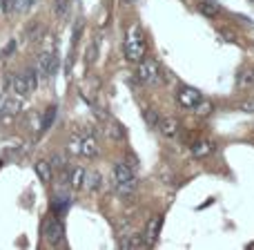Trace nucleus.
<instances>
[{
    "label": "nucleus",
    "mask_w": 254,
    "mask_h": 250,
    "mask_svg": "<svg viewBox=\"0 0 254 250\" xmlns=\"http://www.w3.org/2000/svg\"><path fill=\"white\" fill-rule=\"evenodd\" d=\"M145 38H143V31L140 27H131L127 31V38H125V58L131 63H140L145 58Z\"/></svg>",
    "instance_id": "1"
},
{
    "label": "nucleus",
    "mask_w": 254,
    "mask_h": 250,
    "mask_svg": "<svg viewBox=\"0 0 254 250\" xmlns=\"http://www.w3.org/2000/svg\"><path fill=\"white\" fill-rule=\"evenodd\" d=\"M114 188L123 197H129L136 190V176L127 163H116L114 166Z\"/></svg>",
    "instance_id": "2"
},
{
    "label": "nucleus",
    "mask_w": 254,
    "mask_h": 250,
    "mask_svg": "<svg viewBox=\"0 0 254 250\" xmlns=\"http://www.w3.org/2000/svg\"><path fill=\"white\" fill-rule=\"evenodd\" d=\"M158 79H161V67H158V63L152 61V58H143V61L138 63V70H136V81H140V83H145V85H152V83H156Z\"/></svg>",
    "instance_id": "3"
},
{
    "label": "nucleus",
    "mask_w": 254,
    "mask_h": 250,
    "mask_svg": "<svg viewBox=\"0 0 254 250\" xmlns=\"http://www.w3.org/2000/svg\"><path fill=\"white\" fill-rule=\"evenodd\" d=\"M43 235H45V239H47L52 246H61L65 230H63V224L56 219V217H47L45 224H43Z\"/></svg>",
    "instance_id": "4"
},
{
    "label": "nucleus",
    "mask_w": 254,
    "mask_h": 250,
    "mask_svg": "<svg viewBox=\"0 0 254 250\" xmlns=\"http://www.w3.org/2000/svg\"><path fill=\"white\" fill-rule=\"evenodd\" d=\"M78 154L87 159H94L98 154V141L94 136V132L83 130V134H78Z\"/></svg>",
    "instance_id": "5"
},
{
    "label": "nucleus",
    "mask_w": 254,
    "mask_h": 250,
    "mask_svg": "<svg viewBox=\"0 0 254 250\" xmlns=\"http://www.w3.org/2000/svg\"><path fill=\"white\" fill-rule=\"evenodd\" d=\"M176 101H179V105L185 107V110H194L196 103L203 101V96H201V92L194 87H181L179 94H176Z\"/></svg>",
    "instance_id": "6"
},
{
    "label": "nucleus",
    "mask_w": 254,
    "mask_h": 250,
    "mask_svg": "<svg viewBox=\"0 0 254 250\" xmlns=\"http://www.w3.org/2000/svg\"><path fill=\"white\" fill-rule=\"evenodd\" d=\"M38 67H40V74L43 76H54L58 70V61H56V54L54 52H40V61H38Z\"/></svg>",
    "instance_id": "7"
},
{
    "label": "nucleus",
    "mask_w": 254,
    "mask_h": 250,
    "mask_svg": "<svg viewBox=\"0 0 254 250\" xmlns=\"http://www.w3.org/2000/svg\"><path fill=\"white\" fill-rule=\"evenodd\" d=\"M156 130L161 132L165 139H174V136L179 134V121L172 119V116H161V119H158Z\"/></svg>",
    "instance_id": "8"
},
{
    "label": "nucleus",
    "mask_w": 254,
    "mask_h": 250,
    "mask_svg": "<svg viewBox=\"0 0 254 250\" xmlns=\"http://www.w3.org/2000/svg\"><path fill=\"white\" fill-rule=\"evenodd\" d=\"M161 228H163V215H156V217H152V219L147 221V226H145V239H147L149 244L152 242H156L158 239V235H161Z\"/></svg>",
    "instance_id": "9"
},
{
    "label": "nucleus",
    "mask_w": 254,
    "mask_h": 250,
    "mask_svg": "<svg viewBox=\"0 0 254 250\" xmlns=\"http://www.w3.org/2000/svg\"><path fill=\"white\" fill-rule=\"evenodd\" d=\"M212 152H214V143H212V141L201 139V141H196V143L192 145V154L194 157H198V159L207 157V154H212Z\"/></svg>",
    "instance_id": "10"
},
{
    "label": "nucleus",
    "mask_w": 254,
    "mask_h": 250,
    "mask_svg": "<svg viewBox=\"0 0 254 250\" xmlns=\"http://www.w3.org/2000/svg\"><path fill=\"white\" fill-rule=\"evenodd\" d=\"M237 85H239L241 89L254 87V67H246V70L239 72V76H237Z\"/></svg>",
    "instance_id": "11"
},
{
    "label": "nucleus",
    "mask_w": 254,
    "mask_h": 250,
    "mask_svg": "<svg viewBox=\"0 0 254 250\" xmlns=\"http://www.w3.org/2000/svg\"><path fill=\"white\" fill-rule=\"evenodd\" d=\"M36 174L43 183H49L54 176V170H52V163L49 161H36Z\"/></svg>",
    "instance_id": "12"
},
{
    "label": "nucleus",
    "mask_w": 254,
    "mask_h": 250,
    "mask_svg": "<svg viewBox=\"0 0 254 250\" xmlns=\"http://www.w3.org/2000/svg\"><path fill=\"white\" fill-rule=\"evenodd\" d=\"M22 107L20 98H13V96H4V116H16Z\"/></svg>",
    "instance_id": "13"
},
{
    "label": "nucleus",
    "mask_w": 254,
    "mask_h": 250,
    "mask_svg": "<svg viewBox=\"0 0 254 250\" xmlns=\"http://www.w3.org/2000/svg\"><path fill=\"white\" fill-rule=\"evenodd\" d=\"M85 176H87V172L83 170V167H71L69 172V183L74 185L76 190H80L85 185Z\"/></svg>",
    "instance_id": "14"
},
{
    "label": "nucleus",
    "mask_w": 254,
    "mask_h": 250,
    "mask_svg": "<svg viewBox=\"0 0 254 250\" xmlns=\"http://www.w3.org/2000/svg\"><path fill=\"white\" fill-rule=\"evenodd\" d=\"M56 114H58V107L56 105L47 107V112H45V116H43V123H40V130L47 132L49 127L54 125V121H56Z\"/></svg>",
    "instance_id": "15"
},
{
    "label": "nucleus",
    "mask_w": 254,
    "mask_h": 250,
    "mask_svg": "<svg viewBox=\"0 0 254 250\" xmlns=\"http://www.w3.org/2000/svg\"><path fill=\"white\" fill-rule=\"evenodd\" d=\"M85 188L87 190H92V192H96V190H101V185H103V176L98 174V172H89L87 176H85Z\"/></svg>",
    "instance_id": "16"
},
{
    "label": "nucleus",
    "mask_w": 254,
    "mask_h": 250,
    "mask_svg": "<svg viewBox=\"0 0 254 250\" xmlns=\"http://www.w3.org/2000/svg\"><path fill=\"white\" fill-rule=\"evenodd\" d=\"M13 92L18 94V96H25V94H29V89H27V81H25V76L22 74H18V76H13Z\"/></svg>",
    "instance_id": "17"
},
{
    "label": "nucleus",
    "mask_w": 254,
    "mask_h": 250,
    "mask_svg": "<svg viewBox=\"0 0 254 250\" xmlns=\"http://www.w3.org/2000/svg\"><path fill=\"white\" fill-rule=\"evenodd\" d=\"M198 11L205 18H216L219 16V7L214 2H198Z\"/></svg>",
    "instance_id": "18"
},
{
    "label": "nucleus",
    "mask_w": 254,
    "mask_h": 250,
    "mask_svg": "<svg viewBox=\"0 0 254 250\" xmlns=\"http://www.w3.org/2000/svg\"><path fill=\"white\" fill-rule=\"evenodd\" d=\"M143 116H145V123L156 130L158 119H161V116H158V112H156V110H152V107H145V110H143Z\"/></svg>",
    "instance_id": "19"
},
{
    "label": "nucleus",
    "mask_w": 254,
    "mask_h": 250,
    "mask_svg": "<svg viewBox=\"0 0 254 250\" xmlns=\"http://www.w3.org/2000/svg\"><path fill=\"white\" fill-rule=\"evenodd\" d=\"M22 76H25V81H27V89H29V94L36 92V87H38V76H36V72L27 70V72H22Z\"/></svg>",
    "instance_id": "20"
},
{
    "label": "nucleus",
    "mask_w": 254,
    "mask_h": 250,
    "mask_svg": "<svg viewBox=\"0 0 254 250\" xmlns=\"http://www.w3.org/2000/svg\"><path fill=\"white\" fill-rule=\"evenodd\" d=\"M54 11H56L58 18L67 16V11H69V0H56V2H54Z\"/></svg>",
    "instance_id": "21"
},
{
    "label": "nucleus",
    "mask_w": 254,
    "mask_h": 250,
    "mask_svg": "<svg viewBox=\"0 0 254 250\" xmlns=\"http://www.w3.org/2000/svg\"><path fill=\"white\" fill-rule=\"evenodd\" d=\"M107 132H110L112 139H119V141H123V139H125V130H123V127H121L119 123H110Z\"/></svg>",
    "instance_id": "22"
},
{
    "label": "nucleus",
    "mask_w": 254,
    "mask_h": 250,
    "mask_svg": "<svg viewBox=\"0 0 254 250\" xmlns=\"http://www.w3.org/2000/svg\"><path fill=\"white\" fill-rule=\"evenodd\" d=\"M194 112H196L198 116H207L212 112V103H207V101H198L196 103V107H194Z\"/></svg>",
    "instance_id": "23"
},
{
    "label": "nucleus",
    "mask_w": 254,
    "mask_h": 250,
    "mask_svg": "<svg viewBox=\"0 0 254 250\" xmlns=\"http://www.w3.org/2000/svg\"><path fill=\"white\" fill-rule=\"evenodd\" d=\"M143 246H147V244L143 242V237H140V235H134L129 242L123 244V248H143Z\"/></svg>",
    "instance_id": "24"
},
{
    "label": "nucleus",
    "mask_w": 254,
    "mask_h": 250,
    "mask_svg": "<svg viewBox=\"0 0 254 250\" xmlns=\"http://www.w3.org/2000/svg\"><path fill=\"white\" fill-rule=\"evenodd\" d=\"M13 49H16V40H9V45H4V49L0 52V61H2V58H9V56H11Z\"/></svg>",
    "instance_id": "25"
},
{
    "label": "nucleus",
    "mask_w": 254,
    "mask_h": 250,
    "mask_svg": "<svg viewBox=\"0 0 254 250\" xmlns=\"http://www.w3.org/2000/svg\"><path fill=\"white\" fill-rule=\"evenodd\" d=\"M36 0H18L16 2V11H27V9L34 7Z\"/></svg>",
    "instance_id": "26"
},
{
    "label": "nucleus",
    "mask_w": 254,
    "mask_h": 250,
    "mask_svg": "<svg viewBox=\"0 0 254 250\" xmlns=\"http://www.w3.org/2000/svg\"><path fill=\"white\" fill-rule=\"evenodd\" d=\"M38 34H40V25H36V22H34V25L27 29V38H29V40H38Z\"/></svg>",
    "instance_id": "27"
},
{
    "label": "nucleus",
    "mask_w": 254,
    "mask_h": 250,
    "mask_svg": "<svg viewBox=\"0 0 254 250\" xmlns=\"http://www.w3.org/2000/svg\"><path fill=\"white\" fill-rule=\"evenodd\" d=\"M16 2H18V0H2V4H0V7H2L4 13H11V11H16Z\"/></svg>",
    "instance_id": "28"
},
{
    "label": "nucleus",
    "mask_w": 254,
    "mask_h": 250,
    "mask_svg": "<svg viewBox=\"0 0 254 250\" xmlns=\"http://www.w3.org/2000/svg\"><path fill=\"white\" fill-rule=\"evenodd\" d=\"M241 110L248 112V114H254V98H248V101L241 103Z\"/></svg>",
    "instance_id": "29"
},
{
    "label": "nucleus",
    "mask_w": 254,
    "mask_h": 250,
    "mask_svg": "<svg viewBox=\"0 0 254 250\" xmlns=\"http://www.w3.org/2000/svg\"><path fill=\"white\" fill-rule=\"evenodd\" d=\"M96 47H98L96 43L89 45V49H87V63H94V61H96Z\"/></svg>",
    "instance_id": "30"
},
{
    "label": "nucleus",
    "mask_w": 254,
    "mask_h": 250,
    "mask_svg": "<svg viewBox=\"0 0 254 250\" xmlns=\"http://www.w3.org/2000/svg\"><path fill=\"white\" fill-rule=\"evenodd\" d=\"M52 167H61V170L65 167V161H63L61 154H54V157H52Z\"/></svg>",
    "instance_id": "31"
},
{
    "label": "nucleus",
    "mask_w": 254,
    "mask_h": 250,
    "mask_svg": "<svg viewBox=\"0 0 254 250\" xmlns=\"http://www.w3.org/2000/svg\"><path fill=\"white\" fill-rule=\"evenodd\" d=\"M0 4H2V0H0Z\"/></svg>",
    "instance_id": "32"
},
{
    "label": "nucleus",
    "mask_w": 254,
    "mask_h": 250,
    "mask_svg": "<svg viewBox=\"0 0 254 250\" xmlns=\"http://www.w3.org/2000/svg\"><path fill=\"white\" fill-rule=\"evenodd\" d=\"M252 2H254V0H252Z\"/></svg>",
    "instance_id": "33"
}]
</instances>
